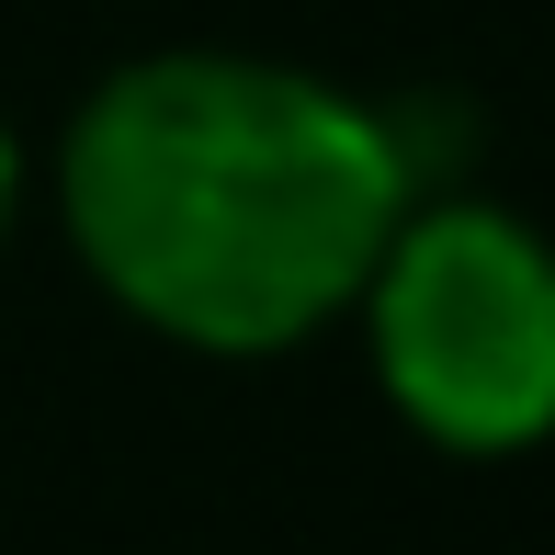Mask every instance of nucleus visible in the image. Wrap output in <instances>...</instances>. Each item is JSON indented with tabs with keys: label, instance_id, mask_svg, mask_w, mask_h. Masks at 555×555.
Listing matches in <instances>:
<instances>
[{
	"label": "nucleus",
	"instance_id": "nucleus-2",
	"mask_svg": "<svg viewBox=\"0 0 555 555\" xmlns=\"http://www.w3.org/2000/svg\"><path fill=\"white\" fill-rule=\"evenodd\" d=\"M386 409L442 453L555 442V238L488 193H409L363 295Z\"/></svg>",
	"mask_w": 555,
	"mask_h": 555
},
{
	"label": "nucleus",
	"instance_id": "nucleus-3",
	"mask_svg": "<svg viewBox=\"0 0 555 555\" xmlns=\"http://www.w3.org/2000/svg\"><path fill=\"white\" fill-rule=\"evenodd\" d=\"M12 216H23V147H12V125H0V249H12Z\"/></svg>",
	"mask_w": 555,
	"mask_h": 555
},
{
	"label": "nucleus",
	"instance_id": "nucleus-1",
	"mask_svg": "<svg viewBox=\"0 0 555 555\" xmlns=\"http://www.w3.org/2000/svg\"><path fill=\"white\" fill-rule=\"evenodd\" d=\"M409 125L238 46H170L91 80L57 137V227L137 330L261 363L351 318L409 216Z\"/></svg>",
	"mask_w": 555,
	"mask_h": 555
}]
</instances>
